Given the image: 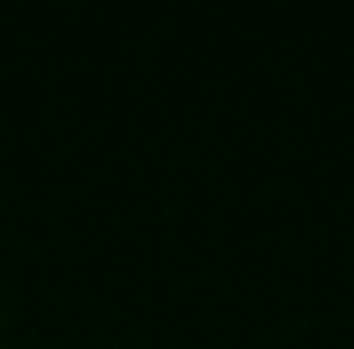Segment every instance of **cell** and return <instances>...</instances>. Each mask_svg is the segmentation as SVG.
Wrapping results in <instances>:
<instances>
[]
</instances>
